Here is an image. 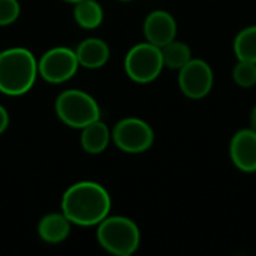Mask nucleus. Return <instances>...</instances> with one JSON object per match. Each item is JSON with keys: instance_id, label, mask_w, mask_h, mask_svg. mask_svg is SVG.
I'll return each mask as SVG.
<instances>
[{"instance_id": "obj_19", "label": "nucleus", "mask_w": 256, "mask_h": 256, "mask_svg": "<svg viewBox=\"0 0 256 256\" xmlns=\"http://www.w3.org/2000/svg\"><path fill=\"white\" fill-rule=\"evenodd\" d=\"M8 124H9V114L4 110V106L0 105V135L8 129Z\"/></svg>"}, {"instance_id": "obj_9", "label": "nucleus", "mask_w": 256, "mask_h": 256, "mask_svg": "<svg viewBox=\"0 0 256 256\" xmlns=\"http://www.w3.org/2000/svg\"><path fill=\"white\" fill-rule=\"evenodd\" d=\"M230 158L234 166L243 172H256V130L240 129L230 142Z\"/></svg>"}, {"instance_id": "obj_5", "label": "nucleus", "mask_w": 256, "mask_h": 256, "mask_svg": "<svg viewBox=\"0 0 256 256\" xmlns=\"http://www.w3.org/2000/svg\"><path fill=\"white\" fill-rule=\"evenodd\" d=\"M164 68L160 48L147 40L134 45L124 57L126 75L138 84L154 81Z\"/></svg>"}, {"instance_id": "obj_20", "label": "nucleus", "mask_w": 256, "mask_h": 256, "mask_svg": "<svg viewBox=\"0 0 256 256\" xmlns=\"http://www.w3.org/2000/svg\"><path fill=\"white\" fill-rule=\"evenodd\" d=\"M250 128L256 130V105L254 106L252 112H250Z\"/></svg>"}, {"instance_id": "obj_12", "label": "nucleus", "mask_w": 256, "mask_h": 256, "mask_svg": "<svg viewBox=\"0 0 256 256\" xmlns=\"http://www.w3.org/2000/svg\"><path fill=\"white\" fill-rule=\"evenodd\" d=\"M70 222L69 219L60 213H48L45 214L38 224V234L39 237L48 244H58L64 242L70 232Z\"/></svg>"}, {"instance_id": "obj_18", "label": "nucleus", "mask_w": 256, "mask_h": 256, "mask_svg": "<svg viewBox=\"0 0 256 256\" xmlns=\"http://www.w3.org/2000/svg\"><path fill=\"white\" fill-rule=\"evenodd\" d=\"M20 12L21 8L18 0H0V27L15 22Z\"/></svg>"}, {"instance_id": "obj_10", "label": "nucleus", "mask_w": 256, "mask_h": 256, "mask_svg": "<svg viewBox=\"0 0 256 256\" xmlns=\"http://www.w3.org/2000/svg\"><path fill=\"white\" fill-rule=\"evenodd\" d=\"M142 32L146 40L162 48L164 45L170 44L177 36V21L176 18L162 9L150 12L142 26Z\"/></svg>"}, {"instance_id": "obj_15", "label": "nucleus", "mask_w": 256, "mask_h": 256, "mask_svg": "<svg viewBox=\"0 0 256 256\" xmlns=\"http://www.w3.org/2000/svg\"><path fill=\"white\" fill-rule=\"evenodd\" d=\"M162 51V58H164V66L168 69H176L180 70L190 58H192V51L190 46L182 40H171L170 44L164 45L160 48Z\"/></svg>"}, {"instance_id": "obj_2", "label": "nucleus", "mask_w": 256, "mask_h": 256, "mask_svg": "<svg viewBox=\"0 0 256 256\" xmlns=\"http://www.w3.org/2000/svg\"><path fill=\"white\" fill-rule=\"evenodd\" d=\"M38 75V60L27 48L14 46L0 52V93L26 94L34 86Z\"/></svg>"}, {"instance_id": "obj_4", "label": "nucleus", "mask_w": 256, "mask_h": 256, "mask_svg": "<svg viewBox=\"0 0 256 256\" xmlns=\"http://www.w3.org/2000/svg\"><path fill=\"white\" fill-rule=\"evenodd\" d=\"M54 108L60 122L74 129H82L100 118L98 100L92 94L76 88L62 92L56 99Z\"/></svg>"}, {"instance_id": "obj_1", "label": "nucleus", "mask_w": 256, "mask_h": 256, "mask_svg": "<svg viewBox=\"0 0 256 256\" xmlns=\"http://www.w3.org/2000/svg\"><path fill=\"white\" fill-rule=\"evenodd\" d=\"M111 212L108 190L96 182H78L62 196V213L72 225L98 226Z\"/></svg>"}, {"instance_id": "obj_16", "label": "nucleus", "mask_w": 256, "mask_h": 256, "mask_svg": "<svg viewBox=\"0 0 256 256\" xmlns=\"http://www.w3.org/2000/svg\"><path fill=\"white\" fill-rule=\"evenodd\" d=\"M234 52L238 60L256 63V26L240 30L234 39Z\"/></svg>"}, {"instance_id": "obj_21", "label": "nucleus", "mask_w": 256, "mask_h": 256, "mask_svg": "<svg viewBox=\"0 0 256 256\" xmlns=\"http://www.w3.org/2000/svg\"><path fill=\"white\" fill-rule=\"evenodd\" d=\"M64 2H68V3H72V4H75V3H78V2H81V0H64Z\"/></svg>"}, {"instance_id": "obj_6", "label": "nucleus", "mask_w": 256, "mask_h": 256, "mask_svg": "<svg viewBox=\"0 0 256 256\" xmlns=\"http://www.w3.org/2000/svg\"><path fill=\"white\" fill-rule=\"evenodd\" d=\"M111 140L124 153L138 154L147 152L154 142V132L152 126L136 117H128L114 126Z\"/></svg>"}, {"instance_id": "obj_7", "label": "nucleus", "mask_w": 256, "mask_h": 256, "mask_svg": "<svg viewBox=\"0 0 256 256\" xmlns=\"http://www.w3.org/2000/svg\"><path fill=\"white\" fill-rule=\"evenodd\" d=\"M80 63L74 50L68 46H54L38 60V72L46 82L62 84L69 81L78 70Z\"/></svg>"}, {"instance_id": "obj_11", "label": "nucleus", "mask_w": 256, "mask_h": 256, "mask_svg": "<svg viewBox=\"0 0 256 256\" xmlns=\"http://www.w3.org/2000/svg\"><path fill=\"white\" fill-rule=\"evenodd\" d=\"M75 54L80 66L87 69H99L108 63L111 51L105 40L99 38H88L76 46Z\"/></svg>"}, {"instance_id": "obj_17", "label": "nucleus", "mask_w": 256, "mask_h": 256, "mask_svg": "<svg viewBox=\"0 0 256 256\" xmlns=\"http://www.w3.org/2000/svg\"><path fill=\"white\" fill-rule=\"evenodd\" d=\"M232 80L242 88H250L256 84V63L238 60L232 69Z\"/></svg>"}, {"instance_id": "obj_13", "label": "nucleus", "mask_w": 256, "mask_h": 256, "mask_svg": "<svg viewBox=\"0 0 256 256\" xmlns=\"http://www.w3.org/2000/svg\"><path fill=\"white\" fill-rule=\"evenodd\" d=\"M81 147L90 154H99L105 152L111 141V130L99 118L81 129Z\"/></svg>"}, {"instance_id": "obj_3", "label": "nucleus", "mask_w": 256, "mask_h": 256, "mask_svg": "<svg viewBox=\"0 0 256 256\" xmlns=\"http://www.w3.org/2000/svg\"><path fill=\"white\" fill-rule=\"evenodd\" d=\"M99 244L116 256H130L135 254L141 243L138 225L124 216H106L96 232Z\"/></svg>"}, {"instance_id": "obj_8", "label": "nucleus", "mask_w": 256, "mask_h": 256, "mask_svg": "<svg viewBox=\"0 0 256 256\" xmlns=\"http://www.w3.org/2000/svg\"><path fill=\"white\" fill-rule=\"evenodd\" d=\"M214 82V74L212 66L202 58H190L178 70V87L182 93L189 99L206 98Z\"/></svg>"}, {"instance_id": "obj_14", "label": "nucleus", "mask_w": 256, "mask_h": 256, "mask_svg": "<svg viewBox=\"0 0 256 256\" xmlns=\"http://www.w3.org/2000/svg\"><path fill=\"white\" fill-rule=\"evenodd\" d=\"M74 18L86 30L98 28L104 21V9L96 0H81L74 4Z\"/></svg>"}, {"instance_id": "obj_22", "label": "nucleus", "mask_w": 256, "mask_h": 256, "mask_svg": "<svg viewBox=\"0 0 256 256\" xmlns=\"http://www.w3.org/2000/svg\"><path fill=\"white\" fill-rule=\"evenodd\" d=\"M120 2H130V0H120Z\"/></svg>"}]
</instances>
